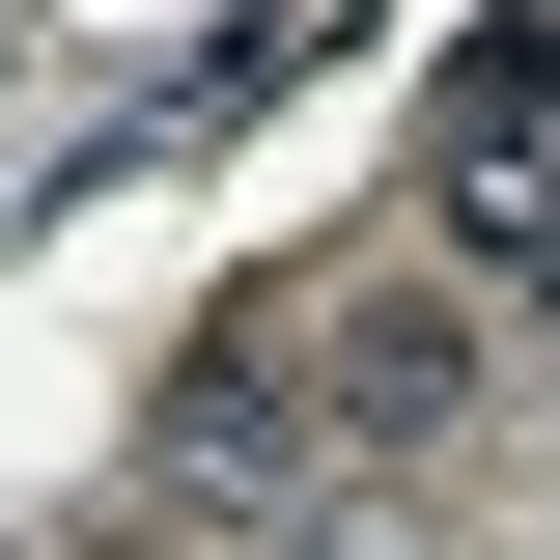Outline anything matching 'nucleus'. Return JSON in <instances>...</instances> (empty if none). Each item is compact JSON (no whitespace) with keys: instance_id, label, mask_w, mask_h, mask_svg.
<instances>
[{"instance_id":"obj_2","label":"nucleus","mask_w":560,"mask_h":560,"mask_svg":"<svg viewBox=\"0 0 560 560\" xmlns=\"http://www.w3.org/2000/svg\"><path fill=\"white\" fill-rule=\"evenodd\" d=\"M337 420H364V448H448V420H477V308H448V280L337 308Z\"/></svg>"},{"instance_id":"obj_1","label":"nucleus","mask_w":560,"mask_h":560,"mask_svg":"<svg viewBox=\"0 0 560 560\" xmlns=\"http://www.w3.org/2000/svg\"><path fill=\"white\" fill-rule=\"evenodd\" d=\"M420 197L477 224V253H560V28H533V0L448 28V84H420Z\"/></svg>"}]
</instances>
